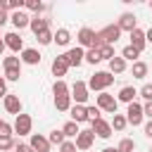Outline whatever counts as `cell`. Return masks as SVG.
<instances>
[{"instance_id": "49", "label": "cell", "mask_w": 152, "mask_h": 152, "mask_svg": "<svg viewBox=\"0 0 152 152\" xmlns=\"http://www.w3.org/2000/svg\"><path fill=\"white\" fill-rule=\"evenodd\" d=\"M145 40H147V43H152V28H150V31H145Z\"/></svg>"}, {"instance_id": "21", "label": "cell", "mask_w": 152, "mask_h": 152, "mask_svg": "<svg viewBox=\"0 0 152 152\" xmlns=\"http://www.w3.org/2000/svg\"><path fill=\"white\" fill-rule=\"evenodd\" d=\"M124 71H126V59L114 55V57L109 59V74L114 76V74H124Z\"/></svg>"}, {"instance_id": "4", "label": "cell", "mask_w": 152, "mask_h": 152, "mask_svg": "<svg viewBox=\"0 0 152 152\" xmlns=\"http://www.w3.org/2000/svg\"><path fill=\"white\" fill-rule=\"evenodd\" d=\"M69 93H71V100L76 104H86L88 102V86H86V81H76L69 88Z\"/></svg>"}, {"instance_id": "18", "label": "cell", "mask_w": 152, "mask_h": 152, "mask_svg": "<svg viewBox=\"0 0 152 152\" xmlns=\"http://www.w3.org/2000/svg\"><path fill=\"white\" fill-rule=\"evenodd\" d=\"M135 95H138V90H135L133 86H124V88L119 90V95H116V102L131 104V102H135Z\"/></svg>"}, {"instance_id": "19", "label": "cell", "mask_w": 152, "mask_h": 152, "mask_svg": "<svg viewBox=\"0 0 152 152\" xmlns=\"http://www.w3.org/2000/svg\"><path fill=\"white\" fill-rule=\"evenodd\" d=\"M28 28H31V31L38 36L40 31L50 28V19H43V17H38V14H36V17H31V21H28Z\"/></svg>"}, {"instance_id": "35", "label": "cell", "mask_w": 152, "mask_h": 152, "mask_svg": "<svg viewBox=\"0 0 152 152\" xmlns=\"http://www.w3.org/2000/svg\"><path fill=\"white\" fill-rule=\"evenodd\" d=\"M83 62H88V64H97V62H102L100 59V52L95 50V48H90V50H86V59Z\"/></svg>"}, {"instance_id": "1", "label": "cell", "mask_w": 152, "mask_h": 152, "mask_svg": "<svg viewBox=\"0 0 152 152\" xmlns=\"http://www.w3.org/2000/svg\"><path fill=\"white\" fill-rule=\"evenodd\" d=\"M119 38H121L119 26H116V24H109V26H104L102 31H95V43H93V48L97 50V48H102V45H114Z\"/></svg>"}, {"instance_id": "28", "label": "cell", "mask_w": 152, "mask_h": 152, "mask_svg": "<svg viewBox=\"0 0 152 152\" xmlns=\"http://www.w3.org/2000/svg\"><path fill=\"white\" fill-rule=\"evenodd\" d=\"M109 126H112V131H124V128H126L128 124H126V116H124V114H114V116H112V124H109Z\"/></svg>"}, {"instance_id": "9", "label": "cell", "mask_w": 152, "mask_h": 152, "mask_svg": "<svg viewBox=\"0 0 152 152\" xmlns=\"http://www.w3.org/2000/svg\"><path fill=\"white\" fill-rule=\"evenodd\" d=\"M90 131L97 135V138H109L114 131H112V126H109V121H104V119H97V121H90Z\"/></svg>"}, {"instance_id": "44", "label": "cell", "mask_w": 152, "mask_h": 152, "mask_svg": "<svg viewBox=\"0 0 152 152\" xmlns=\"http://www.w3.org/2000/svg\"><path fill=\"white\" fill-rule=\"evenodd\" d=\"M14 150H17V152H33V150H31V145H24V142H17V145H14Z\"/></svg>"}, {"instance_id": "50", "label": "cell", "mask_w": 152, "mask_h": 152, "mask_svg": "<svg viewBox=\"0 0 152 152\" xmlns=\"http://www.w3.org/2000/svg\"><path fill=\"white\" fill-rule=\"evenodd\" d=\"M102 152H119V150H116V147H104Z\"/></svg>"}, {"instance_id": "13", "label": "cell", "mask_w": 152, "mask_h": 152, "mask_svg": "<svg viewBox=\"0 0 152 152\" xmlns=\"http://www.w3.org/2000/svg\"><path fill=\"white\" fill-rule=\"evenodd\" d=\"M128 45L135 48L138 52H142L145 45H147V40H145V31H142V28H133V31H131V43H128Z\"/></svg>"}, {"instance_id": "53", "label": "cell", "mask_w": 152, "mask_h": 152, "mask_svg": "<svg viewBox=\"0 0 152 152\" xmlns=\"http://www.w3.org/2000/svg\"><path fill=\"white\" fill-rule=\"evenodd\" d=\"M150 152H152V147H150Z\"/></svg>"}, {"instance_id": "45", "label": "cell", "mask_w": 152, "mask_h": 152, "mask_svg": "<svg viewBox=\"0 0 152 152\" xmlns=\"http://www.w3.org/2000/svg\"><path fill=\"white\" fill-rule=\"evenodd\" d=\"M7 95V81H5V76H0V97H5Z\"/></svg>"}, {"instance_id": "17", "label": "cell", "mask_w": 152, "mask_h": 152, "mask_svg": "<svg viewBox=\"0 0 152 152\" xmlns=\"http://www.w3.org/2000/svg\"><path fill=\"white\" fill-rule=\"evenodd\" d=\"M19 59H21L24 64H31V66H36V64H40V52H38V50H33V48H24Z\"/></svg>"}, {"instance_id": "42", "label": "cell", "mask_w": 152, "mask_h": 152, "mask_svg": "<svg viewBox=\"0 0 152 152\" xmlns=\"http://www.w3.org/2000/svg\"><path fill=\"white\" fill-rule=\"evenodd\" d=\"M17 142L12 140V138H0V152H5V150H12Z\"/></svg>"}, {"instance_id": "11", "label": "cell", "mask_w": 152, "mask_h": 152, "mask_svg": "<svg viewBox=\"0 0 152 152\" xmlns=\"http://www.w3.org/2000/svg\"><path fill=\"white\" fill-rule=\"evenodd\" d=\"M28 145H31V150L33 152H50V142H48V138L45 135H40V133H33L31 135V140H28Z\"/></svg>"}, {"instance_id": "38", "label": "cell", "mask_w": 152, "mask_h": 152, "mask_svg": "<svg viewBox=\"0 0 152 152\" xmlns=\"http://www.w3.org/2000/svg\"><path fill=\"white\" fill-rule=\"evenodd\" d=\"M100 114H102V112H100V109H97L95 104H90V107H86V116H88V121H97V119H102Z\"/></svg>"}, {"instance_id": "25", "label": "cell", "mask_w": 152, "mask_h": 152, "mask_svg": "<svg viewBox=\"0 0 152 152\" xmlns=\"http://www.w3.org/2000/svg\"><path fill=\"white\" fill-rule=\"evenodd\" d=\"M147 69H150V66H147L145 62H140V59L133 62V69H131V71H133V78H145V76H147Z\"/></svg>"}, {"instance_id": "31", "label": "cell", "mask_w": 152, "mask_h": 152, "mask_svg": "<svg viewBox=\"0 0 152 152\" xmlns=\"http://www.w3.org/2000/svg\"><path fill=\"white\" fill-rule=\"evenodd\" d=\"M64 140H66V138H64V133H62V131H57V128L48 135V142H50V145H57V147H59Z\"/></svg>"}, {"instance_id": "5", "label": "cell", "mask_w": 152, "mask_h": 152, "mask_svg": "<svg viewBox=\"0 0 152 152\" xmlns=\"http://www.w3.org/2000/svg\"><path fill=\"white\" fill-rule=\"evenodd\" d=\"M142 104H138V102H131L128 104V109H126V124H131V126H140L142 124Z\"/></svg>"}, {"instance_id": "47", "label": "cell", "mask_w": 152, "mask_h": 152, "mask_svg": "<svg viewBox=\"0 0 152 152\" xmlns=\"http://www.w3.org/2000/svg\"><path fill=\"white\" fill-rule=\"evenodd\" d=\"M145 135H147V138L152 140V119H150V121L145 124Z\"/></svg>"}, {"instance_id": "30", "label": "cell", "mask_w": 152, "mask_h": 152, "mask_svg": "<svg viewBox=\"0 0 152 152\" xmlns=\"http://www.w3.org/2000/svg\"><path fill=\"white\" fill-rule=\"evenodd\" d=\"M121 57H124V59H131V62H138V57H140V52H138L135 48H131V45H126V48L121 50Z\"/></svg>"}, {"instance_id": "36", "label": "cell", "mask_w": 152, "mask_h": 152, "mask_svg": "<svg viewBox=\"0 0 152 152\" xmlns=\"http://www.w3.org/2000/svg\"><path fill=\"white\" fill-rule=\"evenodd\" d=\"M119 152H133L135 150V140H131V138H124L121 142H119V147H116Z\"/></svg>"}, {"instance_id": "40", "label": "cell", "mask_w": 152, "mask_h": 152, "mask_svg": "<svg viewBox=\"0 0 152 152\" xmlns=\"http://www.w3.org/2000/svg\"><path fill=\"white\" fill-rule=\"evenodd\" d=\"M12 133H14V128H12V124H7V121H2V124H0V138H12Z\"/></svg>"}, {"instance_id": "39", "label": "cell", "mask_w": 152, "mask_h": 152, "mask_svg": "<svg viewBox=\"0 0 152 152\" xmlns=\"http://www.w3.org/2000/svg\"><path fill=\"white\" fill-rule=\"evenodd\" d=\"M140 97H145V102H152V83H145L140 90H138Z\"/></svg>"}, {"instance_id": "34", "label": "cell", "mask_w": 152, "mask_h": 152, "mask_svg": "<svg viewBox=\"0 0 152 152\" xmlns=\"http://www.w3.org/2000/svg\"><path fill=\"white\" fill-rule=\"evenodd\" d=\"M97 52H100V59H112L114 57V45H102V48H97Z\"/></svg>"}, {"instance_id": "41", "label": "cell", "mask_w": 152, "mask_h": 152, "mask_svg": "<svg viewBox=\"0 0 152 152\" xmlns=\"http://www.w3.org/2000/svg\"><path fill=\"white\" fill-rule=\"evenodd\" d=\"M21 71L19 69H5V81H19Z\"/></svg>"}, {"instance_id": "2", "label": "cell", "mask_w": 152, "mask_h": 152, "mask_svg": "<svg viewBox=\"0 0 152 152\" xmlns=\"http://www.w3.org/2000/svg\"><path fill=\"white\" fill-rule=\"evenodd\" d=\"M112 83H114V76H112L109 71H95L86 86H88V90H100V93H102V90H107Z\"/></svg>"}, {"instance_id": "51", "label": "cell", "mask_w": 152, "mask_h": 152, "mask_svg": "<svg viewBox=\"0 0 152 152\" xmlns=\"http://www.w3.org/2000/svg\"><path fill=\"white\" fill-rule=\"evenodd\" d=\"M2 52H5V40L0 38V55H2Z\"/></svg>"}, {"instance_id": "46", "label": "cell", "mask_w": 152, "mask_h": 152, "mask_svg": "<svg viewBox=\"0 0 152 152\" xmlns=\"http://www.w3.org/2000/svg\"><path fill=\"white\" fill-rule=\"evenodd\" d=\"M142 114L152 119V102H145V104H142Z\"/></svg>"}, {"instance_id": "24", "label": "cell", "mask_w": 152, "mask_h": 152, "mask_svg": "<svg viewBox=\"0 0 152 152\" xmlns=\"http://www.w3.org/2000/svg\"><path fill=\"white\" fill-rule=\"evenodd\" d=\"M62 133H64V138H76V135L81 133V128H78L76 121H66V124L62 126Z\"/></svg>"}, {"instance_id": "54", "label": "cell", "mask_w": 152, "mask_h": 152, "mask_svg": "<svg viewBox=\"0 0 152 152\" xmlns=\"http://www.w3.org/2000/svg\"><path fill=\"white\" fill-rule=\"evenodd\" d=\"M0 124H2V119H0Z\"/></svg>"}, {"instance_id": "27", "label": "cell", "mask_w": 152, "mask_h": 152, "mask_svg": "<svg viewBox=\"0 0 152 152\" xmlns=\"http://www.w3.org/2000/svg\"><path fill=\"white\" fill-rule=\"evenodd\" d=\"M24 7V0H0V10H12V12H17V10H21Z\"/></svg>"}, {"instance_id": "12", "label": "cell", "mask_w": 152, "mask_h": 152, "mask_svg": "<svg viewBox=\"0 0 152 152\" xmlns=\"http://www.w3.org/2000/svg\"><path fill=\"white\" fill-rule=\"evenodd\" d=\"M76 38H78V48H88V50H90V48H93V43H95V31H93V28H88V26H83V28L78 31V36H76Z\"/></svg>"}, {"instance_id": "10", "label": "cell", "mask_w": 152, "mask_h": 152, "mask_svg": "<svg viewBox=\"0 0 152 152\" xmlns=\"http://www.w3.org/2000/svg\"><path fill=\"white\" fill-rule=\"evenodd\" d=\"M93 140H95V133L90 131V128H86V131H81L78 135H76V150H90V145H93Z\"/></svg>"}, {"instance_id": "29", "label": "cell", "mask_w": 152, "mask_h": 152, "mask_svg": "<svg viewBox=\"0 0 152 152\" xmlns=\"http://www.w3.org/2000/svg\"><path fill=\"white\" fill-rule=\"evenodd\" d=\"M52 93H55V97H62V95H69V86L59 78V81H55V86H52Z\"/></svg>"}, {"instance_id": "52", "label": "cell", "mask_w": 152, "mask_h": 152, "mask_svg": "<svg viewBox=\"0 0 152 152\" xmlns=\"http://www.w3.org/2000/svg\"><path fill=\"white\" fill-rule=\"evenodd\" d=\"M150 10H152V2H150Z\"/></svg>"}, {"instance_id": "22", "label": "cell", "mask_w": 152, "mask_h": 152, "mask_svg": "<svg viewBox=\"0 0 152 152\" xmlns=\"http://www.w3.org/2000/svg\"><path fill=\"white\" fill-rule=\"evenodd\" d=\"M66 71H69V64L64 62L62 55H57V57L52 59V74H55V76H64Z\"/></svg>"}, {"instance_id": "16", "label": "cell", "mask_w": 152, "mask_h": 152, "mask_svg": "<svg viewBox=\"0 0 152 152\" xmlns=\"http://www.w3.org/2000/svg\"><path fill=\"white\" fill-rule=\"evenodd\" d=\"M116 26H119V31H133V28H138L135 26V14H131V12H124L121 17H119V21H116Z\"/></svg>"}, {"instance_id": "32", "label": "cell", "mask_w": 152, "mask_h": 152, "mask_svg": "<svg viewBox=\"0 0 152 152\" xmlns=\"http://www.w3.org/2000/svg\"><path fill=\"white\" fill-rule=\"evenodd\" d=\"M2 66H5V69H19V71H21V59H19V57H5V59H2Z\"/></svg>"}, {"instance_id": "14", "label": "cell", "mask_w": 152, "mask_h": 152, "mask_svg": "<svg viewBox=\"0 0 152 152\" xmlns=\"http://www.w3.org/2000/svg\"><path fill=\"white\" fill-rule=\"evenodd\" d=\"M2 104H5V109H7L10 114H14V116L21 114V100H19L17 95H10V93H7V95L2 97Z\"/></svg>"}, {"instance_id": "33", "label": "cell", "mask_w": 152, "mask_h": 152, "mask_svg": "<svg viewBox=\"0 0 152 152\" xmlns=\"http://www.w3.org/2000/svg\"><path fill=\"white\" fill-rule=\"evenodd\" d=\"M36 40H38L40 45H50V43H52V31H50V28H45V31H40V33L36 36Z\"/></svg>"}, {"instance_id": "20", "label": "cell", "mask_w": 152, "mask_h": 152, "mask_svg": "<svg viewBox=\"0 0 152 152\" xmlns=\"http://www.w3.org/2000/svg\"><path fill=\"white\" fill-rule=\"evenodd\" d=\"M69 114H71V121H76V124L88 121V116H86V104H71Z\"/></svg>"}, {"instance_id": "23", "label": "cell", "mask_w": 152, "mask_h": 152, "mask_svg": "<svg viewBox=\"0 0 152 152\" xmlns=\"http://www.w3.org/2000/svg\"><path fill=\"white\" fill-rule=\"evenodd\" d=\"M69 40H71V33L66 28H57V33H52V43L57 45H69Z\"/></svg>"}, {"instance_id": "37", "label": "cell", "mask_w": 152, "mask_h": 152, "mask_svg": "<svg viewBox=\"0 0 152 152\" xmlns=\"http://www.w3.org/2000/svg\"><path fill=\"white\" fill-rule=\"evenodd\" d=\"M24 7H28L31 12H43L45 10V5L40 0H24Z\"/></svg>"}, {"instance_id": "15", "label": "cell", "mask_w": 152, "mask_h": 152, "mask_svg": "<svg viewBox=\"0 0 152 152\" xmlns=\"http://www.w3.org/2000/svg\"><path fill=\"white\" fill-rule=\"evenodd\" d=\"M10 21L14 24V28H17V31H21V28H26V26H28V21H31V17H28L26 12H21V10H17V12H12V14H10Z\"/></svg>"}, {"instance_id": "3", "label": "cell", "mask_w": 152, "mask_h": 152, "mask_svg": "<svg viewBox=\"0 0 152 152\" xmlns=\"http://www.w3.org/2000/svg\"><path fill=\"white\" fill-rule=\"evenodd\" d=\"M100 112H107V114H116V107H119V102H116V97L114 95H109L107 90H102L100 95H97V104H95Z\"/></svg>"}, {"instance_id": "43", "label": "cell", "mask_w": 152, "mask_h": 152, "mask_svg": "<svg viewBox=\"0 0 152 152\" xmlns=\"http://www.w3.org/2000/svg\"><path fill=\"white\" fill-rule=\"evenodd\" d=\"M59 152H76V145H74L71 140H64V142L59 145Z\"/></svg>"}, {"instance_id": "8", "label": "cell", "mask_w": 152, "mask_h": 152, "mask_svg": "<svg viewBox=\"0 0 152 152\" xmlns=\"http://www.w3.org/2000/svg\"><path fill=\"white\" fill-rule=\"evenodd\" d=\"M2 40H5V48H10L12 52H21V50H24V40H21V36H19L17 31L5 33V36H2Z\"/></svg>"}, {"instance_id": "48", "label": "cell", "mask_w": 152, "mask_h": 152, "mask_svg": "<svg viewBox=\"0 0 152 152\" xmlns=\"http://www.w3.org/2000/svg\"><path fill=\"white\" fill-rule=\"evenodd\" d=\"M10 17H7V12L5 10H0V26H5V21H7Z\"/></svg>"}, {"instance_id": "6", "label": "cell", "mask_w": 152, "mask_h": 152, "mask_svg": "<svg viewBox=\"0 0 152 152\" xmlns=\"http://www.w3.org/2000/svg\"><path fill=\"white\" fill-rule=\"evenodd\" d=\"M31 126H33V119H31L28 114H17V119H14V124H12L14 133H19V135H28V133H31Z\"/></svg>"}, {"instance_id": "7", "label": "cell", "mask_w": 152, "mask_h": 152, "mask_svg": "<svg viewBox=\"0 0 152 152\" xmlns=\"http://www.w3.org/2000/svg\"><path fill=\"white\" fill-rule=\"evenodd\" d=\"M62 57H64V62H66L69 66H81L83 59H86V50H83V48H71V50H66Z\"/></svg>"}, {"instance_id": "26", "label": "cell", "mask_w": 152, "mask_h": 152, "mask_svg": "<svg viewBox=\"0 0 152 152\" xmlns=\"http://www.w3.org/2000/svg\"><path fill=\"white\" fill-rule=\"evenodd\" d=\"M55 107H57V112H69L71 109V95L55 97Z\"/></svg>"}]
</instances>
